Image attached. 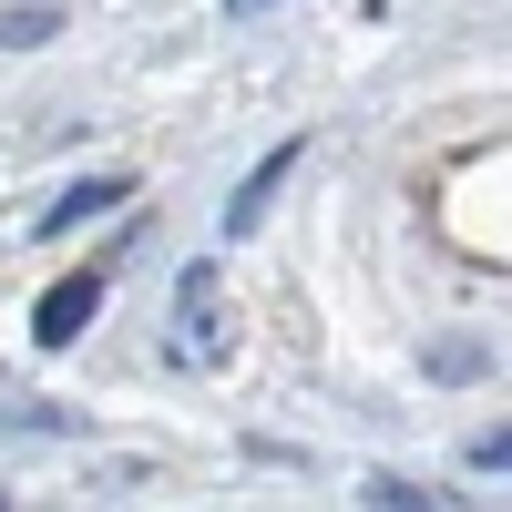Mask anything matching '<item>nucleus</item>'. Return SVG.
Segmentation results:
<instances>
[{"label": "nucleus", "mask_w": 512, "mask_h": 512, "mask_svg": "<svg viewBox=\"0 0 512 512\" xmlns=\"http://www.w3.org/2000/svg\"><path fill=\"white\" fill-rule=\"evenodd\" d=\"M226 11H277V0H226Z\"/></svg>", "instance_id": "0eeeda50"}, {"label": "nucleus", "mask_w": 512, "mask_h": 512, "mask_svg": "<svg viewBox=\"0 0 512 512\" xmlns=\"http://www.w3.org/2000/svg\"><path fill=\"white\" fill-rule=\"evenodd\" d=\"M359 502H379V512H420L431 492H410V482H390V472H379V482H359Z\"/></svg>", "instance_id": "423d86ee"}, {"label": "nucleus", "mask_w": 512, "mask_h": 512, "mask_svg": "<svg viewBox=\"0 0 512 512\" xmlns=\"http://www.w3.org/2000/svg\"><path fill=\"white\" fill-rule=\"evenodd\" d=\"M287 164H297V144H277V154L226 195V236H256V226H267V205H277V185H287Z\"/></svg>", "instance_id": "20e7f679"}, {"label": "nucleus", "mask_w": 512, "mask_h": 512, "mask_svg": "<svg viewBox=\"0 0 512 512\" xmlns=\"http://www.w3.org/2000/svg\"><path fill=\"white\" fill-rule=\"evenodd\" d=\"M175 359L185 369L226 359V267H216V256H195V267L175 277Z\"/></svg>", "instance_id": "f257e3e1"}, {"label": "nucleus", "mask_w": 512, "mask_h": 512, "mask_svg": "<svg viewBox=\"0 0 512 512\" xmlns=\"http://www.w3.org/2000/svg\"><path fill=\"white\" fill-rule=\"evenodd\" d=\"M52 31H62V0H21V11H0V52H41Z\"/></svg>", "instance_id": "39448f33"}, {"label": "nucleus", "mask_w": 512, "mask_h": 512, "mask_svg": "<svg viewBox=\"0 0 512 512\" xmlns=\"http://www.w3.org/2000/svg\"><path fill=\"white\" fill-rule=\"evenodd\" d=\"M113 205H134V175H82V185H62L41 205V236H72L82 216H113Z\"/></svg>", "instance_id": "7ed1b4c3"}, {"label": "nucleus", "mask_w": 512, "mask_h": 512, "mask_svg": "<svg viewBox=\"0 0 512 512\" xmlns=\"http://www.w3.org/2000/svg\"><path fill=\"white\" fill-rule=\"evenodd\" d=\"M93 308H103V277H93V267H82V277H52V287H41V308H31V338H41V349H72V338L93 328Z\"/></svg>", "instance_id": "f03ea898"}]
</instances>
